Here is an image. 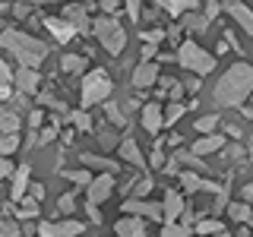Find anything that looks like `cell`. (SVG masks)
<instances>
[{"label": "cell", "mask_w": 253, "mask_h": 237, "mask_svg": "<svg viewBox=\"0 0 253 237\" xmlns=\"http://www.w3.org/2000/svg\"><path fill=\"white\" fill-rule=\"evenodd\" d=\"M180 19H184V26H180V29H190V32H206V26H209L206 16H193V13H184Z\"/></svg>", "instance_id": "cell-28"}, {"label": "cell", "mask_w": 253, "mask_h": 237, "mask_svg": "<svg viewBox=\"0 0 253 237\" xmlns=\"http://www.w3.org/2000/svg\"><path fill=\"white\" fill-rule=\"evenodd\" d=\"M19 126H22V120L16 111H0V133H16Z\"/></svg>", "instance_id": "cell-22"}, {"label": "cell", "mask_w": 253, "mask_h": 237, "mask_svg": "<svg viewBox=\"0 0 253 237\" xmlns=\"http://www.w3.org/2000/svg\"><path fill=\"white\" fill-rule=\"evenodd\" d=\"M121 158H124V161H130L133 168H146V158H142V152H139V146H136V139H133V136L121 139Z\"/></svg>", "instance_id": "cell-17"}, {"label": "cell", "mask_w": 253, "mask_h": 237, "mask_svg": "<svg viewBox=\"0 0 253 237\" xmlns=\"http://www.w3.org/2000/svg\"><path fill=\"white\" fill-rule=\"evenodd\" d=\"M244 202H253V184L244 187Z\"/></svg>", "instance_id": "cell-52"}, {"label": "cell", "mask_w": 253, "mask_h": 237, "mask_svg": "<svg viewBox=\"0 0 253 237\" xmlns=\"http://www.w3.org/2000/svg\"><path fill=\"white\" fill-rule=\"evenodd\" d=\"M79 158H83V164H89V168H98V171H111V174H114V168H117L114 161H108V158H98V155H89V152H83Z\"/></svg>", "instance_id": "cell-25"}, {"label": "cell", "mask_w": 253, "mask_h": 237, "mask_svg": "<svg viewBox=\"0 0 253 237\" xmlns=\"http://www.w3.org/2000/svg\"><path fill=\"white\" fill-rule=\"evenodd\" d=\"M180 184H184V190H190V193H200V190H212V193H215V190H218L212 180H203L200 174H193V171L180 174Z\"/></svg>", "instance_id": "cell-18"}, {"label": "cell", "mask_w": 253, "mask_h": 237, "mask_svg": "<svg viewBox=\"0 0 253 237\" xmlns=\"http://www.w3.org/2000/svg\"><path fill=\"white\" fill-rule=\"evenodd\" d=\"M193 126H196V133H200V136H206V133H215V126H218V114H203Z\"/></svg>", "instance_id": "cell-29"}, {"label": "cell", "mask_w": 253, "mask_h": 237, "mask_svg": "<svg viewBox=\"0 0 253 237\" xmlns=\"http://www.w3.org/2000/svg\"><path fill=\"white\" fill-rule=\"evenodd\" d=\"M158 82V63L152 60H142L136 70H133V85L136 89H149V85Z\"/></svg>", "instance_id": "cell-13"}, {"label": "cell", "mask_w": 253, "mask_h": 237, "mask_svg": "<svg viewBox=\"0 0 253 237\" xmlns=\"http://www.w3.org/2000/svg\"><path fill=\"white\" fill-rule=\"evenodd\" d=\"M225 209H228V218H234V221H247V218L253 215L250 202H228Z\"/></svg>", "instance_id": "cell-23"}, {"label": "cell", "mask_w": 253, "mask_h": 237, "mask_svg": "<svg viewBox=\"0 0 253 237\" xmlns=\"http://www.w3.org/2000/svg\"><path fill=\"white\" fill-rule=\"evenodd\" d=\"M19 215H22V218H35V215H38V202H35V199H26V202L19 205Z\"/></svg>", "instance_id": "cell-38"}, {"label": "cell", "mask_w": 253, "mask_h": 237, "mask_svg": "<svg viewBox=\"0 0 253 237\" xmlns=\"http://www.w3.org/2000/svg\"><path fill=\"white\" fill-rule=\"evenodd\" d=\"M32 3H44V0H32Z\"/></svg>", "instance_id": "cell-57"}, {"label": "cell", "mask_w": 253, "mask_h": 237, "mask_svg": "<svg viewBox=\"0 0 253 237\" xmlns=\"http://www.w3.org/2000/svg\"><path fill=\"white\" fill-rule=\"evenodd\" d=\"M184 89H187V92H196V89H200V79H187Z\"/></svg>", "instance_id": "cell-53"}, {"label": "cell", "mask_w": 253, "mask_h": 237, "mask_svg": "<svg viewBox=\"0 0 253 237\" xmlns=\"http://www.w3.org/2000/svg\"><path fill=\"white\" fill-rule=\"evenodd\" d=\"M177 63L184 70H190V73H196V76H206V73L215 70V57H212L209 51H203L196 41H184L177 47Z\"/></svg>", "instance_id": "cell-4"}, {"label": "cell", "mask_w": 253, "mask_h": 237, "mask_svg": "<svg viewBox=\"0 0 253 237\" xmlns=\"http://www.w3.org/2000/svg\"><path fill=\"white\" fill-rule=\"evenodd\" d=\"M57 133H60V120H51V123H47L44 130H42V136H38V142H42V146H47V142H51L54 136H57Z\"/></svg>", "instance_id": "cell-35"}, {"label": "cell", "mask_w": 253, "mask_h": 237, "mask_svg": "<svg viewBox=\"0 0 253 237\" xmlns=\"http://www.w3.org/2000/svg\"><path fill=\"white\" fill-rule=\"evenodd\" d=\"M42 120H44L42 111H32V114H29V130H38V126H42Z\"/></svg>", "instance_id": "cell-43"}, {"label": "cell", "mask_w": 253, "mask_h": 237, "mask_svg": "<svg viewBox=\"0 0 253 237\" xmlns=\"http://www.w3.org/2000/svg\"><path fill=\"white\" fill-rule=\"evenodd\" d=\"M111 76L105 70H92L89 76L83 79V92H79V98H83V108H92V105H101V101L111 95Z\"/></svg>", "instance_id": "cell-5"}, {"label": "cell", "mask_w": 253, "mask_h": 237, "mask_svg": "<svg viewBox=\"0 0 253 237\" xmlns=\"http://www.w3.org/2000/svg\"><path fill=\"white\" fill-rule=\"evenodd\" d=\"M0 85H13V70L6 60H0Z\"/></svg>", "instance_id": "cell-40"}, {"label": "cell", "mask_w": 253, "mask_h": 237, "mask_svg": "<svg viewBox=\"0 0 253 237\" xmlns=\"http://www.w3.org/2000/svg\"><path fill=\"white\" fill-rule=\"evenodd\" d=\"M6 3H10V0H6Z\"/></svg>", "instance_id": "cell-58"}, {"label": "cell", "mask_w": 253, "mask_h": 237, "mask_svg": "<svg viewBox=\"0 0 253 237\" xmlns=\"http://www.w3.org/2000/svg\"><path fill=\"white\" fill-rule=\"evenodd\" d=\"M83 231H85V225L76 218H67L60 225H54V221H42L38 225V237H79Z\"/></svg>", "instance_id": "cell-7"}, {"label": "cell", "mask_w": 253, "mask_h": 237, "mask_svg": "<svg viewBox=\"0 0 253 237\" xmlns=\"http://www.w3.org/2000/svg\"><path fill=\"white\" fill-rule=\"evenodd\" d=\"M13 171H16L13 164L6 161V158H0V180H3V177H13Z\"/></svg>", "instance_id": "cell-46"}, {"label": "cell", "mask_w": 253, "mask_h": 237, "mask_svg": "<svg viewBox=\"0 0 253 237\" xmlns=\"http://www.w3.org/2000/svg\"><path fill=\"white\" fill-rule=\"evenodd\" d=\"M152 187H155L152 177H142L139 184H136V196H139V199H142V196H149V193H152Z\"/></svg>", "instance_id": "cell-39"}, {"label": "cell", "mask_w": 253, "mask_h": 237, "mask_svg": "<svg viewBox=\"0 0 253 237\" xmlns=\"http://www.w3.org/2000/svg\"><path fill=\"white\" fill-rule=\"evenodd\" d=\"M0 237H19V225L16 221H3L0 225Z\"/></svg>", "instance_id": "cell-41"}, {"label": "cell", "mask_w": 253, "mask_h": 237, "mask_svg": "<svg viewBox=\"0 0 253 237\" xmlns=\"http://www.w3.org/2000/svg\"><path fill=\"white\" fill-rule=\"evenodd\" d=\"M225 149V152H221V158H225V161H244V146H237V142H231V146H221Z\"/></svg>", "instance_id": "cell-33"}, {"label": "cell", "mask_w": 253, "mask_h": 237, "mask_svg": "<svg viewBox=\"0 0 253 237\" xmlns=\"http://www.w3.org/2000/svg\"><path fill=\"white\" fill-rule=\"evenodd\" d=\"M63 177L73 180L76 187H89V184H92V174L85 171V168H79V171H63Z\"/></svg>", "instance_id": "cell-32"}, {"label": "cell", "mask_w": 253, "mask_h": 237, "mask_svg": "<svg viewBox=\"0 0 253 237\" xmlns=\"http://www.w3.org/2000/svg\"><path fill=\"white\" fill-rule=\"evenodd\" d=\"M101 105H105V111H108V117L111 120H114L117 126H126V117H124V111L114 105V101H101Z\"/></svg>", "instance_id": "cell-34"}, {"label": "cell", "mask_w": 253, "mask_h": 237, "mask_svg": "<svg viewBox=\"0 0 253 237\" xmlns=\"http://www.w3.org/2000/svg\"><path fill=\"white\" fill-rule=\"evenodd\" d=\"M190 234H193V228L180 225V221H171V225L162 228V237H190Z\"/></svg>", "instance_id": "cell-30"}, {"label": "cell", "mask_w": 253, "mask_h": 237, "mask_svg": "<svg viewBox=\"0 0 253 237\" xmlns=\"http://www.w3.org/2000/svg\"><path fill=\"white\" fill-rule=\"evenodd\" d=\"M114 234L117 237H146V225H142L139 215H124L114 225Z\"/></svg>", "instance_id": "cell-14"}, {"label": "cell", "mask_w": 253, "mask_h": 237, "mask_svg": "<svg viewBox=\"0 0 253 237\" xmlns=\"http://www.w3.org/2000/svg\"><path fill=\"white\" fill-rule=\"evenodd\" d=\"M98 6H101L105 13H114L117 6H121V0H98Z\"/></svg>", "instance_id": "cell-48"}, {"label": "cell", "mask_w": 253, "mask_h": 237, "mask_svg": "<svg viewBox=\"0 0 253 237\" xmlns=\"http://www.w3.org/2000/svg\"><path fill=\"white\" fill-rule=\"evenodd\" d=\"M16 149H19V136L16 133H0V158L13 155Z\"/></svg>", "instance_id": "cell-26"}, {"label": "cell", "mask_w": 253, "mask_h": 237, "mask_svg": "<svg viewBox=\"0 0 253 237\" xmlns=\"http://www.w3.org/2000/svg\"><path fill=\"white\" fill-rule=\"evenodd\" d=\"M67 117H70V123H73L76 130H92V117L85 114V111H70Z\"/></svg>", "instance_id": "cell-31"}, {"label": "cell", "mask_w": 253, "mask_h": 237, "mask_svg": "<svg viewBox=\"0 0 253 237\" xmlns=\"http://www.w3.org/2000/svg\"><path fill=\"white\" fill-rule=\"evenodd\" d=\"M44 29H47V32H51V35H54V38H57V41H63V44H67V41H70V38H73V35H76V29H73V26H70V22H67V19H60V16H47V19H44Z\"/></svg>", "instance_id": "cell-15"}, {"label": "cell", "mask_w": 253, "mask_h": 237, "mask_svg": "<svg viewBox=\"0 0 253 237\" xmlns=\"http://www.w3.org/2000/svg\"><path fill=\"white\" fill-rule=\"evenodd\" d=\"M57 209L63 212V215H73V212H76V196L73 193H63L60 202H57Z\"/></svg>", "instance_id": "cell-37"}, {"label": "cell", "mask_w": 253, "mask_h": 237, "mask_svg": "<svg viewBox=\"0 0 253 237\" xmlns=\"http://www.w3.org/2000/svg\"><path fill=\"white\" fill-rule=\"evenodd\" d=\"M121 209H124V215H139V218H149V221H162V205L158 202H149L146 196H130V199H124L121 202Z\"/></svg>", "instance_id": "cell-6"}, {"label": "cell", "mask_w": 253, "mask_h": 237, "mask_svg": "<svg viewBox=\"0 0 253 237\" xmlns=\"http://www.w3.org/2000/svg\"><path fill=\"white\" fill-rule=\"evenodd\" d=\"M152 54H155V44H146V47H142V57H146V60L152 57Z\"/></svg>", "instance_id": "cell-54"}, {"label": "cell", "mask_w": 253, "mask_h": 237, "mask_svg": "<svg viewBox=\"0 0 253 237\" xmlns=\"http://www.w3.org/2000/svg\"><path fill=\"white\" fill-rule=\"evenodd\" d=\"M6 10V0H0V13H3Z\"/></svg>", "instance_id": "cell-55"}, {"label": "cell", "mask_w": 253, "mask_h": 237, "mask_svg": "<svg viewBox=\"0 0 253 237\" xmlns=\"http://www.w3.org/2000/svg\"><path fill=\"white\" fill-rule=\"evenodd\" d=\"M180 212H184V196H180L177 190H168V193H165V202H162V221L171 225V221H177Z\"/></svg>", "instance_id": "cell-12"}, {"label": "cell", "mask_w": 253, "mask_h": 237, "mask_svg": "<svg viewBox=\"0 0 253 237\" xmlns=\"http://www.w3.org/2000/svg\"><path fill=\"white\" fill-rule=\"evenodd\" d=\"M139 6H142V0H126V13H130V19H139Z\"/></svg>", "instance_id": "cell-44"}, {"label": "cell", "mask_w": 253, "mask_h": 237, "mask_svg": "<svg viewBox=\"0 0 253 237\" xmlns=\"http://www.w3.org/2000/svg\"><path fill=\"white\" fill-rule=\"evenodd\" d=\"M215 237H228V234H225V231H218V234H215Z\"/></svg>", "instance_id": "cell-56"}, {"label": "cell", "mask_w": 253, "mask_h": 237, "mask_svg": "<svg viewBox=\"0 0 253 237\" xmlns=\"http://www.w3.org/2000/svg\"><path fill=\"white\" fill-rule=\"evenodd\" d=\"M221 146H225V139H221V136H215V133H206V136H200V142L193 146V152L203 158V155H209V152H218Z\"/></svg>", "instance_id": "cell-20"}, {"label": "cell", "mask_w": 253, "mask_h": 237, "mask_svg": "<svg viewBox=\"0 0 253 237\" xmlns=\"http://www.w3.org/2000/svg\"><path fill=\"white\" fill-rule=\"evenodd\" d=\"M253 92V67L250 63H234L215 85V105L218 108H237L241 101H247Z\"/></svg>", "instance_id": "cell-1"}, {"label": "cell", "mask_w": 253, "mask_h": 237, "mask_svg": "<svg viewBox=\"0 0 253 237\" xmlns=\"http://www.w3.org/2000/svg\"><path fill=\"white\" fill-rule=\"evenodd\" d=\"M60 67H63V73H83V70H85V57H79V54H63Z\"/></svg>", "instance_id": "cell-24"}, {"label": "cell", "mask_w": 253, "mask_h": 237, "mask_svg": "<svg viewBox=\"0 0 253 237\" xmlns=\"http://www.w3.org/2000/svg\"><path fill=\"white\" fill-rule=\"evenodd\" d=\"M38 79H42V76H38L32 67H19L13 73V85H16V92H19V95H32V92L38 89Z\"/></svg>", "instance_id": "cell-11"}, {"label": "cell", "mask_w": 253, "mask_h": 237, "mask_svg": "<svg viewBox=\"0 0 253 237\" xmlns=\"http://www.w3.org/2000/svg\"><path fill=\"white\" fill-rule=\"evenodd\" d=\"M44 196V187L42 184H32V199H42Z\"/></svg>", "instance_id": "cell-51"}, {"label": "cell", "mask_w": 253, "mask_h": 237, "mask_svg": "<svg viewBox=\"0 0 253 237\" xmlns=\"http://www.w3.org/2000/svg\"><path fill=\"white\" fill-rule=\"evenodd\" d=\"M98 139H101V146H105V149H111V146H114V142H117L114 136H111V133H101Z\"/></svg>", "instance_id": "cell-50"}, {"label": "cell", "mask_w": 253, "mask_h": 237, "mask_svg": "<svg viewBox=\"0 0 253 237\" xmlns=\"http://www.w3.org/2000/svg\"><path fill=\"white\" fill-rule=\"evenodd\" d=\"M162 114H165V126H171V123L180 120V114H184V105H177V101H174V105H171L168 111H162Z\"/></svg>", "instance_id": "cell-36"}, {"label": "cell", "mask_w": 253, "mask_h": 237, "mask_svg": "<svg viewBox=\"0 0 253 237\" xmlns=\"http://www.w3.org/2000/svg\"><path fill=\"white\" fill-rule=\"evenodd\" d=\"M168 89H171V101H180V98H184V85H180V82H171Z\"/></svg>", "instance_id": "cell-47"}, {"label": "cell", "mask_w": 253, "mask_h": 237, "mask_svg": "<svg viewBox=\"0 0 253 237\" xmlns=\"http://www.w3.org/2000/svg\"><path fill=\"white\" fill-rule=\"evenodd\" d=\"M165 164V152H162V146H155L152 149V168H162Z\"/></svg>", "instance_id": "cell-45"}, {"label": "cell", "mask_w": 253, "mask_h": 237, "mask_svg": "<svg viewBox=\"0 0 253 237\" xmlns=\"http://www.w3.org/2000/svg\"><path fill=\"white\" fill-rule=\"evenodd\" d=\"M221 6L231 13V19H234L244 32H247V35H253V10H250L247 3H244V0H225Z\"/></svg>", "instance_id": "cell-9"}, {"label": "cell", "mask_w": 253, "mask_h": 237, "mask_svg": "<svg viewBox=\"0 0 253 237\" xmlns=\"http://www.w3.org/2000/svg\"><path fill=\"white\" fill-rule=\"evenodd\" d=\"M63 19H67L70 26L76 29V35H79V32H89V29H92L89 16H85V6H79V3H70L67 10H63Z\"/></svg>", "instance_id": "cell-16"}, {"label": "cell", "mask_w": 253, "mask_h": 237, "mask_svg": "<svg viewBox=\"0 0 253 237\" xmlns=\"http://www.w3.org/2000/svg\"><path fill=\"white\" fill-rule=\"evenodd\" d=\"M0 47H3V51H10L13 57L19 60V67H32V70H35L38 63L47 57V44L38 41L35 35H26V32H19V29L0 32Z\"/></svg>", "instance_id": "cell-2"}, {"label": "cell", "mask_w": 253, "mask_h": 237, "mask_svg": "<svg viewBox=\"0 0 253 237\" xmlns=\"http://www.w3.org/2000/svg\"><path fill=\"white\" fill-rule=\"evenodd\" d=\"M142 126H146L149 136H155L158 130H165V114H162V105H158V101H149V105L142 108Z\"/></svg>", "instance_id": "cell-10"}, {"label": "cell", "mask_w": 253, "mask_h": 237, "mask_svg": "<svg viewBox=\"0 0 253 237\" xmlns=\"http://www.w3.org/2000/svg\"><path fill=\"white\" fill-rule=\"evenodd\" d=\"M29 177H32V168H29V164H22V168H16V171H13V190H10V193H13V199H16V202L26 196Z\"/></svg>", "instance_id": "cell-19"}, {"label": "cell", "mask_w": 253, "mask_h": 237, "mask_svg": "<svg viewBox=\"0 0 253 237\" xmlns=\"http://www.w3.org/2000/svg\"><path fill=\"white\" fill-rule=\"evenodd\" d=\"M221 13V3H218V0H206V19H215V16Z\"/></svg>", "instance_id": "cell-42"}, {"label": "cell", "mask_w": 253, "mask_h": 237, "mask_svg": "<svg viewBox=\"0 0 253 237\" xmlns=\"http://www.w3.org/2000/svg\"><path fill=\"white\" fill-rule=\"evenodd\" d=\"M162 10H168L171 16H184V13H190V10H196V3L200 0H155Z\"/></svg>", "instance_id": "cell-21"}, {"label": "cell", "mask_w": 253, "mask_h": 237, "mask_svg": "<svg viewBox=\"0 0 253 237\" xmlns=\"http://www.w3.org/2000/svg\"><path fill=\"white\" fill-rule=\"evenodd\" d=\"M221 228H225V225H221V221H215V218H200V221H196V228H193V231L200 234V237H206V234H218Z\"/></svg>", "instance_id": "cell-27"}, {"label": "cell", "mask_w": 253, "mask_h": 237, "mask_svg": "<svg viewBox=\"0 0 253 237\" xmlns=\"http://www.w3.org/2000/svg\"><path fill=\"white\" fill-rule=\"evenodd\" d=\"M111 193H114V174H111V171L98 174V177H92V184H89V202H92V205L105 202Z\"/></svg>", "instance_id": "cell-8"}, {"label": "cell", "mask_w": 253, "mask_h": 237, "mask_svg": "<svg viewBox=\"0 0 253 237\" xmlns=\"http://www.w3.org/2000/svg\"><path fill=\"white\" fill-rule=\"evenodd\" d=\"M92 32L101 41V47H105L108 54H114V57L126 47V29L117 19H111V16H98V19L92 22Z\"/></svg>", "instance_id": "cell-3"}, {"label": "cell", "mask_w": 253, "mask_h": 237, "mask_svg": "<svg viewBox=\"0 0 253 237\" xmlns=\"http://www.w3.org/2000/svg\"><path fill=\"white\" fill-rule=\"evenodd\" d=\"M13 13L19 16V19H26V16H29V6H26V3H16V6H13Z\"/></svg>", "instance_id": "cell-49"}]
</instances>
